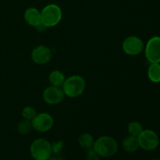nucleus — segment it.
<instances>
[{"label": "nucleus", "mask_w": 160, "mask_h": 160, "mask_svg": "<svg viewBox=\"0 0 160 160\" xmlns=\"http://www.w3.org/2000/svg\"><path fill=\"white\" fill-rule=\"evenodd\" d=\"M65 94L61 87L50 86L43 92V98L46 103L49 105H57L63 100Z\"/></svg>", "instance_id": "1a4fd4ad"}, {"label": "nucleus", "mask_w": 160, "mask_h": 160, "mask_svg": "<svg viewBox=\"0 0 160 160\" xmlns=\"http://www.w3.org/2000/svg\"><path fill=\"white\" fill-rule=\"evenodd\" d=\"M123 148L127 152H134L139 148L138 137H134V136L131 135L127 137L123 142Z\"/></svg>", "instance_id": "f8f14e48"}, {"label": "nucleus", "mask_w": 160, "mask_h": 160, "mask_svg": "<svg viewBox=\"0 0 160 160\" xmlns=\"http://www.w3.org/2000/svg\"><path fill=\"white\" fill-rule=\"evenodd\" d=\"M32 129L33 126L31 120H25V119L23 120H21L17 125V131L20 134H23V135L29 134Z\"/></svg>", "instance_id": "dca6fc26"}, {"label": "nucleus", "mask_w": 160, "mask_h": 160, "mask_svg": "<svg viewBox=\"0 0 160 160\" xmlns=\"http://www.w3.org/2000/svg\"><path fill=\"white\" fill-rule=\"evenodd\" d=\"M51 57V50L45 45H38L34 48L31 52L32 60L38 65H43L48 62Z\"/></svg>", "instance_id": "9d476101"}, {"label": "nucleus", "mask_w": 160, "mask_h": 160, "mask_svg": "<svg viewBox=\"0 0 160 160\" xmlns=\"http://www.w3.org/2000/svg\"><path fill=\"white\" fill-rule=\"evenodd\" d=\"M78 142H79V145L82 148H86V149H90V148H93L95 141H94L93 137L91 134H88V133H84V134H82L80 136L79 139H78Z\"/></svg>", "instance_id": "2eb2a0df"}, {"label": "nucleus", "mask_w": 160, "mask_h": 160, "mask_svg": "<svg viewBox=\"0 0 160 160\" xmlns=\"http://www.w3.org/2000/svg\"><path fill=\"white\" fill-rule=\"evenodd\" d=\"M128 131L130 135L138 137L143 131V127L138 122H131L128 124Z\"/></svg>", "instance_id": "f3484780"}, {"label": "nucleus", "mask_w": 160, "mask_h": 160, "mask_svg": "<svg viewBox=\"0 0 160 160\" xmlns=\"http://www.w3.org/2000/svg\"><path fill=\"white\" fill-rule=\"evenodd\" d=\"M85 81L79 75H73L65 80L62 86L65 95L70 98H76L82 95L85 89Z\"/></svg>", "instance_id": "f03ea898"}, {"label": "nucleus", "mask_w": 160, "mask_h": 160, "mask_svg": "<svg viewBox=\"0 0 160 160\" xmlns=\"http://www.w3.org/2000/svg\"><path fill=\"white\" fill-rule=\"evenodd\" d=\"M145 56L151 63H160V37L159 36L152 38L147 42Z\"/></svg>", "instance_id": "423d86ee"}, {"label": "nucleus", "mask_w": 160, "mask_h": 160, "mask_svg": "<svg viewBox=\"0 0 160 160\" xmlns=\"http://www.w3.org/2000/svg\"><path fill=\"white\" fill-rule=\"evenodd\" d=\"M148 76L153 83L160 82V63H151L148 67Z\"/></svg>", "instance_id": "4468645a"}, {"label": "nucleus", "mask_w": 160, "mask_h": 160, "mask_svg": "<svg viewBox=\"0 0 160 160\" xmlns=\"http://www.w3.org/2000/svg\"><path fill=\"white\" fill-rule=\"evenodd\" d=\"M144 48L143 41L137 36L128 37L123 42V50L126 54L136 56L142 52Z\"/></svg>", "instance_id": "6e6552de"}, {"label": "nucleus", "mask_w": 160, "mask_h": 160, "mask_svg": "<svg viewBox=\"0 0 160 160\" xmlns=\"http://www.w3.org/2000/svg\"><path fill=\"white\" fill-rule=\"evenodd\" d=\"M24 19L27 23L31 26L34 27L42 23L41 12H39L35 8H28L24 12Z\"/></svg>", "instance_id": "9b49d317"}, {"label": "nucleus", "mask_w": 160, "mask_h": 160, "mask_svg": "<svg viewBox=\"0 0 160 160\" xmlns=\"http://www.w3.org/2000/svg\"><path fill=\"white\" fill-rule=\"evenodd\" d=\"M31 154L35 160H47L52 155V145L44 138L36 139L31 145Z\"/></svg>", "instance_id": "20e7f679"}, {"label": "nucleus", "mask_w": 160, "mask_h": 160, "mask_svg": "<svg viewBox=\"0 0 160 160\" xmlns=\"http://www.w3.org/2000/svg\"><path fill=\"white\" fill-rule=\"evenodd\" d=\"M47 160H63V158H62L61 156H56V157H51L50 156Z\"/></svg>", "instance_id": "4be33fe9"}, {"label": "nucleus", "mask_w": 160, "mask_h": 160, "mask_svg": "<svg viewBox=\"0 0 160 160\" xmlns=\"http://www.w3.org/2000/svg\"><path fill=\"white\" fill-rule=\"evenodd\" d=\"M33 128L39 132H45L49 131L53 126L52 117L50 114L46 112L38 113L34 117V118L31 120Z\"/></svg>", "instance_id": "0eeeda50"}, {"label": "nucleus", "mask_w": 160, "mask_h": 160, "mask_svg": "<svg viewBox=\"0 0 160 160\" xmlns=\"http://www.w3.org/2000/svg\"><path fill=\"white\" fill-rule=\"evenodd\" d=\"M52 145V152L54 154L58 155L59 154L61 151H62V148H63V142H56L54 143L51 144Z\"/></svg>", "instance_id": "6ab92c4d"}, {"label": "nucleus", "mask_w": 160, "mask_h": 160, "mask_svg": "<svg viewBox=\"0 0 160 160\" xmlns=\"http://www.w3.org/2000/svg\"><path fill=\"white\" fill-rule=\"evenodd\" d=\"M48 80L52 85L56 87H62L66 78L63 73L59 70H53L48 76Z\"/></svg>", "instance_id": "ddd939ff"}, {"label": "nucleus", "mask_w": 160, "mask_h": 160, "mask_svg": "<svg viewBox=\"0 0 160 160\" xmlns=\"http://www.w3.org/2000/svg\"><path fill=\"white\" fill-rule=\"evenodd\" d=\"M139 147L145 151H152L156 149L159 143L157 134L152 130H143L138 136Z\"/></svg>", "instance_id": "39448f33"}, {"label": "nucleus", "mask_w": 160, "mask_h": 160, "mask_svg": "<svg viewBox=\"0 0 160 160\" xmlns=\"http://www.w3.org/2000/svg\"><path fill=\"white\" fill-rule=\"evenodd\" d=\"M88 151L86 153V160H101V156L94 149H88Z\"/></svg>", "instance_id": "aec40b11"}, {"label": "nucleus", "mask_w": 160, "mask_h": 160, "mask_svg": "<svg viewBox=\"0 0 160 160\" xmlns=\"http://www.w3.org/2000/svg\"><path fill=\"white\" fill-rule=\"evenodd\" d=\"M151 160H159V159H151Z\"/></svg>", "instance_id": "5701e85b"}, {"label": "nucleus", "mask_w": 160, "mask_h": 160, "mask_svg": "<svg viewBox=\"0 0 160 160\" xmlns=\"http://www.w3.org/2000/svg\"><path fill=\"white\" fill-rule=\"evenodd\" d=\"M35 28H36V30L38 31H45V29L47 28V27L45 26L44 23H40L38 25V26L35 27Z\"/></svg>", "instance_id": "412c9836"}, {"label": "nucleus", "mask_w": 160, "mask_h": 160, "mask_svg": "<svg viewBox=\"0 0 160 160\" xmlns=\"http://www.w3.org/2000/svg\"><path fill=\"white\" fill-rule=\"evenodd\" d=\"M36 115H37L36 110L31 106H26L25 108H23V111H22V117L25 120H31V121Z\"/></svg>", "instance_id": "a211bd4d"}, {"label": "nucleus", "mask_w": 160, "mask_h": 160, "mask_svg": "<svg viewBox=\"0 0 160 160\" xmlns=\"http://www.w3.org/2000/svg\"><path fill=\"white\" fill-rule=\"evenodd\" d=\"M62 10L57 5L49 4L45 6L41 12L42 23L47 28L57 25L62 19Z\"/></svg>", "instance_id": "7ed1b4c3"}, {"label": "nucleus", "mask_w": 160, "mask_h": 160, "mask_svg": "<svg viewBox=\"0 0 160 160\" xmlns=\"http://www.w3.org/2000/svg\"><path fill=\"white\" fill-rule=\"evenodd\" d=\"M93 149L101 157H110L117 153L118 144L113 138L102 136L95 142Z\"/></svg>", "instance_id": "f257e3e1"}]
</instances>
